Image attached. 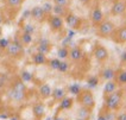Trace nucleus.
<instances>
[{"instance_id":"9d476101","label":"nucleus","mask_w":126,"mask_h":120,"mask_svg":"<svg viewBox=\"0 0 126 120\" xmlns=\"http://www.w3.org/2000/svg\"><path fill=\"white\" fill-rule=\"evenodd\" d=\"M113 42L117 44H125L126 43V25L115 29L113 35L111 36Z\"/></svg>"},{"instance_id":"393cba45","label":"nucleus","mask_w":126,"mask_h":120,"mask_svg":"<svg viewBox=\"0 0 126 120\" xmlns=\"http://www.w3.org/2000/svg\"><path fill=\"white\" fill-rule=\"evenodd\" d=\"M32 35L31 33H28V32H25V31H23L21 32V35L19 36V41L20 43L25 46V45H30L31 43H32Z\"/></svg>"},{"instance_id":"1a4fd4ad","label":"nucleus","mask_w":126,"mask_h":120,"mask_svg":"<svg viewBox=\"0 0 126 120\" xmlns=\"http://www.w3.org/2000/svg\"><path fill=\"white\" fill-rule=\"evenodd\" d=\"M91 20L94 26H99L102 21L105 20V15H104V12L100 8V6L93 7V10L91 11Z\"/></svg>"},{"instance_id":"4c0bfd02","label":"nucleus","mask_w":126,"mask_h":120,"mask_svg":"<svg viewBox=\"0 0 126 120\" xmlns=\"http://www.w3.org/2000/svg\"><path fill=\"white\" fill-rule=\"evenodd\" d=\"M7 85V77L5 74H0V89Z\"/></svg>"},{"instance_id":"c03bdc74","label":"nucleus","mask_w":126,"mask_h":120,"mask_svg":"<svg viewBox=\"0 0 126 120\" xmlns=\"http://www.w3.org/2000/svg\"><path fill=\"white\" fill-rule=\"evenodd\" d=\"M1 35H2V31H1V28H0V37H1Z\"/></svg>"},{"instance_id":"dca6fc26","label":"nucleus","mask_w":126,"mask_h":120,"mask_svg":"<svg viewBox=\"0 0 126 120\" xmlns=\"http://www.w3.org/2000/svg\"><path fill=\"white\" fill-rule=\"evenodd\" d=\"M69 58L73 62H80L83 58V51L80 46H73L69 49Z\"/></svg>"},{"instance_id":"a878e982","label":"nucleus","mask_w":126,"mask_h":120,"mask_svg":"<svg viewBox=\"0 0 126 120\" xmlns=\"http://www.w3.org/2000/svg\"><path fill=\"white\" fill-rule=\"evenodd\" d=\"M96 120H114L113 111H110V109H106L105 108V111H101L99 113Z\"/></svg>"},{"instance_id":"cd10ccee","label":"nucleus","mask_w":126,"mask_h":120,"mask_svg":"<svg viewBox=\"0 0 126 120\" xmlns=\"http://www.w3.org/2000/svg\"><path fill=\"white\" fill-rule=\"evenodd\" d=\"M115 81H117V83L120 86H125L126 85V70H120L118 74H117V76L114 78Z\"/></svg>"},{"instance_id":"f257e3e1","label":"nucleus","mask_w":126,"mask_h":120,"mask_svg":"<svg viewBox=\"0 0 126 120\" xmlns=\"http://www.w3.org/2000/svg\"><path fill=\"white\" fill-rule=\"evenodd\" d=\"M105 98V108L110 111H117L121 105L123 101V92L121 90H115L114 93L104 96Z\"/></svg>"},{"instance_id":"5701e85b","label":"nucleus","mask_w":126,"mask_h":120,"mask_svg":"<svg viewBox=\"0 0 126 120\" xmlns=\"http://www.w3.org/2000/svg\"><path fill=\"white\" fill-rule=\"evenodd\" d=\"M68 8L67 7H63V6H60V5H54V7H52V13L56 14V15H58V17H62V18H64L67 14H68Z\"/></svg>"},{"instance_id":"473e14b6","label":"nucleus","mask_w":126,"mask_h":120,"mask_svg":"<svg viewBox=\"0 0 126 120\" xmlns=\"http://www.w3.org/2000/svg\"><path fill=\"white\" fill-rule=\"evenodd\" d=\"M10 43H11V41L8 39V38H5V37H1L0 38V50H5L7 49V46L10 45Z\"/></svg>"},{"instance_id":"423d86ee","label":"nucleus","mask_w":126,"mask_h":120,"mask_svg":"<svg viewBox=\"0 0 126 120\" xmlns=\"http://www.w3.org/2000/svg\"><path fill=\"white\" fill-rule=\"evenodd\" d=\"M64 21L68 25V28L76 31L82 28V19L77 15V14L73 13V12H68V14L64 17Z\"/></svg>"},{"instance_id":"c756f323","label":"nucleus","mask_w":126,"mask_h":120,"mask_svg":"<svg viewBox=\"0 0 126 120\" xmlns=\"http://www.w3.org/2000/svg\"><path fill=\"white\" fill-rule=\"evenodd\" d=\"M57 56L60 60H65V58H68L69 57V49L64 45L62 48H60L58 51H57Z\"/></svg>"},{"instance_id":"72a5a7b5","label":"nucleus","mask_w":126,"mask_h":120,"mask_svg":"<svg viewBox=\"0 0 126 120\" xmlns=\"http://www.w3.org/2000/svg\"><path fill=\"white\" fill-rule=\"evenodd\" d=\"M42 7H43V10L45 11V13L48 14V15H50V14H52V5L50 4L49 1H45L44 4L42 5Z\"/></svg>"},{"instance_id":"412c9836","label":"nucleus","mask_w":126,"mask_h":120,"mask_svg":"<svg viewBox=\"0 0 126 120\" xmlns=\"http://www.w3.org/2000/svg\"><path fill=\"white\" fill-rule=\"evenodd\" d=\"M55 101H61L67 96V90L62 87H57L55 89H52V95H51Z\"/></svg>"},{"instance_id":"37998d69","label":"nucleus","mask_w":126,"mask_h":120,"mask_svg":"<svg viewBox=\"0 0 126 120\" xmlns=\"http://www.w3.org/2000/svg\"><path fill=\"white\" fill-rule=\"evenodd\" d=\"M11 120H19V119H18L17 117H14V118H11Z\"/></svg>"},{"instance_id":"39448f33","label":"nucleus","mask_w":126,"mask_h":120,"mask_svg":"<svg viewBox=\"0 0 126 120\" xmlns=\"http://www.w3.org/2000/svg\"><path fill=\"white\" fill-rule=\"evenodd\" d=\"M48 24H49V28L52 32H61L63 29H64V19L62 17H58L56 14H50L48 15Z\"/></svg>"},{"instance_id":"a18cd8bd","label":"nucleus","mask_w":126,"mask_h":120,"mask_svg":"<svg viewBox=\"0 0 126 120\" xmlns=\"http://www.w3.org/2000/svg\"><path fill=\"white\" fill-rule=\"evenodd\" d=\"M75 120H84V119H81V118H76Z\"/></svg>"},{"instance_id":"6ab92c4d","label":"nucleus","mask_w":126,"mask_h":120,"mask_svg":"<svg viewBox=\"0 0 126 120\" xmlns=\"http://www.w3.org/2000/svg\"><path fill=\"white\" fill-rule=\"evenodd\" d=\"M100 76L102 80L105 81H110V80H114L115 76H117V71L114 70L111 67H107V68H104L101 73H100Z\"/></svg>"},{"instance_id":"0eeeda50","label":"nucleus","mask_w":126,"mask_h":120,"mask_svg":"<svg viewBox=\"0 0 126 120\" xmlns=\"http://www.w3.org/2000/svg\"><path fill=\"white\" fill-rule=\"evenodd\" d=\"M93 55H94V58L100 62V63H104L106 62L107 60H108V57H110V52H108V50L106 49L104 45H101V44H95V46H94V49H93Z\"/></svg>"},{"instance_id":"f03ea898","label":"nucleus","mask_w":126,"mask_h":120,"mask_svg":"<svg viewBox=\"0 0 126 120\" xmlns=\"http://www.w3.org/2000/svg\"><path fill=\"white\" fill-rule=\"evenodd\" d=\"M5 54L14 60H20L21 57H24L25 50H24V45L20 43V41L14 39L10 43V45L7 46V49L5 50Z\"/></svg>"},{"instance_id":"20e7f679","label":"nucleus","mask_w":126,"mask_h":120,"mask_svg":"<svg viewBox=\"0 0 126 120\" xmlns=\"http://www.w3.org/2000/svg\"><path fill=\"white\" fill-rule=\"evenodd\" d=\"M96 28H98V36H100L101 38H108L113 35V32L115 30V25L113 21L105 19Z\"/></svg>"},{"instance_id":"7ed1b4c3","label":"nucleus","mask_w":126,"mask_h":120,"mask_svg":"<svg viewBox=\"0 0 126 120\" xmlns=\"http://www.w3.org/2000/svg\"><path fill=\"white\" fill-rule=\"evenodd\" d=\"M77 102L81 106L93 111L95 107V99L91 89H82V92L77 95Z\"/></svg>"},{"instance_id":"2f4dec72","label":"nucleus","mask_w":126,"mask_h":120,"mask_svg":"<svg viewBox=\"0 0 126 120\" xmlns=\"http://www.w3.org/2000/svg\"><path fill=\"white\" fill-rule=\"evenodd\" d=\"M99 85V77L98 76H91V77L87 80V86L89 87V88H95V87H98Z\"/></svg>"},{"instance_id":"a211bd4d","label":"nucleus","mask_w":126,"mask_h":120,"mask_svg":"<svg viewBox=\"0 0 126 120\" xmlns=\"http://www.w3.org/2000/svg\"><path fill=\"white\" fill-rule=\"evenodd\" d=\"M115 90H118V83H117V81L115 80L106 81L105 86H104V96H107V95L114 93Z\"/></svg>"},{"instance_id":"bb28decb","label":"nucleus","mask_w":126,"mask_h":120,"mask_svg":"<svg viewBox=\"0 0 126 120\" xmlns=\"http://www.w3.org/2000/svg\"><path fill=\"white\" fill-rule=\"evenodd\" d=\"M82 87L79 85V83H71V85L68 87V93H70L71 95H75V96H77L80 93L82 92Z\"/></svg>"},{"instance_id":"49530a36","label":"nucleus","mask_w":126,"mask_h":120,"mask_svg":"<svg viewBox=\"0 0 126 120\" xmlns=\"http://www.w3.org/2000/svg\"><path fill=\"white\" fill-rule=\"evenodd\" d=\"M0 104H1V95H0Z\"/></svg>"},{"instance_id":"f3484780","label":"nucleus","mask_w":126,"mask_h":120,"mask_svg":"<svg viewBox=\"0 0 126 120\" xmlns=\"http://www.w3.org/2000/svg\"><path fill=\"white\" fill-rule=\"evenodd\" d=\"M38 93H39V96L43 100H47L52 95V88L49 83H42L38 88Z\"/></svg>"},{"instance_id":"aec40b11","label":"nucleus","mask_w":126,"mask_h":120,"mask_svg":"<svg viewBox=\"0 0 126 120\" xmlns=\"http://www.w3.org/2000/svg\"><path fill=\"white\" fill-rule=\"evenodd\" d=\"M74 105V99L73 98H68L65 96L64 99L60 101V106H58V111H68Z\"/></svg>"},{"instance_id":"e433bc0d","label":"nucleus","mask_w":126,"mask_h":120,"mask_svg":"<svg viewBox=\"0 0 126 120\" xmlns=\"http://www.w3.org/2000/svg\"><path fill=\"white\" fill-rule=\"evenodd\" d=\"M23 31H25V32H28V33H31V35H33V32H35V26H33L32 24H25V25L23 26Z\"/></svg>"},{"instance_id":"7c9ffc66","label":"nucleus","mask_w":126,"mask_h":120,"mask_svg":"<svg viewBox=\"0 0 126 120\" xmlns=\"http://www.w3.org/2000/svg\"><path fill=\"white\" fill-rule=\"evenodd\" d=\"M60 63H61V60L60 58H51V60H49V62H48V65L52 70H58Z\"/></svg>"},{"instance_id":"2eb2a0df","label":"nucleus","mask_w":126,"mask_h":120,"mask_svg":"<svg viewBox=\"0 0 126 120\" xmlns=\"http://www.w3.org/2000/svg\"><path fill=\"white\" fill-rule=\"evenodd\" d=\"M7 96H8V99L14 101V102H21V101H24L25 98H26V93H21V92H18V90H14L13 88L10 87L8 93H7Z\"/></svg>"},{"instance_id":"f8f14e48","label":"nucleus","mask_w":126,"mask_h":120,"mask_svg":"<svg viewBox=\"0 0 126 120\" xmlns=\"http://www.w3.org/2000/svg\"><path fill=\"white\" fill-rule=\"evenodd\" d=\"M36 48H37V51H39V52H43V54H49L50 51H51V48H52V44L50 43V41L48 38H41L38 43H37V45H36Z\"/></svg>"},{"instance_id":"4be33fe9","label":"nucleus","mask_w":126,"mask_h":120,"mask_svg":"<svg viewBox=\"0 0 126 120\" xmlns=\"http://www.w3.org/2000/svg\"><path fill=\"white\" fill-rule=\"evenodd\" d=\"M92 115V109L89 108H86V107L81 106L79 108L77 111V118H81V119H84V120H89Z\"/></svg>"},{"instance_id":"ea45409f","label":"nucleus","mask_w":126,"mask_h":120,"mask_svg":"<svg viewBox=\"0 0 126 120\" xmlns=\"http://www.w3.org/2000/svg\"><path fill=\"white\" fill-rule=\"evenodd\" d=\"M120 60H121V62L123 63H126V50L121 54V57H120Z\"/></svg>"},{"instance_id":"4468645a","label":"nucleus","mask_w":126,"mask_h":120,"mask_svg":"<svg viewBox=\"0 0 126 120\" xmlns=\"http://www.w3.org/2000/svg\"><path fill=\"white\" fill-rule=\"evenodd\" d=\"M32 113L37 119H42L45 117L47 114V108H45V105L43 102H36L35 105L32 106Z\"/></svg>"},{"instance_id":"ddd939ff","label":"nucleus","mask_w":126,"mask_h":120,"mask_svg":"<svg viewBox=\"0 0 126 120\" xmlns=\"http://www.w3.org/2000/svg\"><path fill=\"white\" fill-rule=\"evenodd\" d=\"M31 60H32V63L36 65H48V62H49L47 55L43 52H39V51H36L32 55Z\"/></svg>"},{"instance_id":"58836bf2","label":"nucleus","mask_w":126,"mask_h":120,"mask_svg":"<svg viewBox=\"0 0 126 120\" xmlns=\"http://www.w3.org/2000/svg\"><path fill=\"white\" fill-rule=\"evenodd\" d=\"M115 120H126V112H123V113L118 114Z\"/></svg>"},{"instance_id":"9b49d317","label":"nucleus","mask_w":126,"mask_h":120,"mask_svg":"<svg viewBox=\"0 0 126 120\" xmlns=\"http://www.w3.org/2000/svg\"><path fill=\"white\" fill-rule=\"evenodd\" d=\"M126 12V1L125 0H115L111 7V14L113 15H123Z\"/></svg>"},{"instance_id":"79ce46f5","label":"nucleus","mask_w":126,"mask_h":120,"mask_svg":"<svg viewBox=\"0 0 126 120\" xmlns=\"http://www.w3.org/2000/svg\"><path fill=\"white\" fill-rule=\"evenodd\" d=\"M79 1H81L82 4H88V2H89L91 0H79Z\"/></svg>"},{"instance_id":"b1692460","label":"nucleus","mask_w":126,"mask_h":120,"mask_svg":"<svg viewBox=\"0 0 126 120\" xmlns=\"http://www.w3.org/2000/svg\"><path fill=\"white\" fill-rule=\"evenodd\" d=\"M25 0H5V4L11 10H19Z\"/></svg>"},{"instance_id":"c85d7f7f","label":"nucleus","mask_w":126,"mask_h":120,"mask_svg":"<svg viewBox=\"0 0 126 120\" xmlns=\"http://www.w3.org/2000/svg\"><path fill=\"white\" fill-rule=\"evenodd\" d=\"M19 77L25 82V83H29V82H31L32 80H33V76H32V74L28 70H21L20 71V75H19Z\"/></svg>"},{"instance_id":"f704fd0d","label":"nucleus","mask_w":126,"mask_h":120,"mask_svg":"<svg viewBox=\"0 0 126 120\" xmlns=\"http://www.w3.org/2000/svg\"><path fill=\"white\" fill-rule=\"evenodd\" d=\"M69 70V64L67 63L65 61H61V63H60V67H58V70L60 73H67V71Z\"/></svg>"},{"instance_id":"c9c22d12","label":"nucleus","mask_w":126,"mask_h":120,"mask_svg":"<svg viewBox=\"0 0 126 120\" xmlns=\"http://www.w3.org/2000/svg\"><path fill=\"white\" fill-rule=\"evenodd\" d=\"M54 2H55L56 5H60V6L69 8L70 4H71V0H54Z\"/></svg>"},{"instance_id":"a19ab883","label":"nucleus","mask_w":126,"mask_h":120,"mask_svg":"<svg viewBox=\"0 0 126 120\" xmlns=\"http://www.w3.org/2000/svg\"><path fill=\"white\" fill-rule=\"evenodd\" d=\"M52 120H64V118H63V117H61L60 114H57V115H55V117H54V119H52Z\"/></svg>"},{"instance_id":"6e6552de","label":"nucleus","mask_w":126,"mask_h":120,"mask_svg":"<svg viewBox=\"0 0 126 120\" xmlns=\"http://www.w3.org/2000/svg\"><path fill=\"white\" fill-rule=\"evenodd\" d=\"M30 15L37 23H44L48 19V14L45 13V11L43 10L42 6H33L30 11Z\"/></svg>"}]
</instances>
